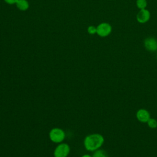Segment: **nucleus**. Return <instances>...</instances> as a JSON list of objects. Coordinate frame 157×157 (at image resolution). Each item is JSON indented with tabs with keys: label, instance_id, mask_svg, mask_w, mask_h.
I'll use <instances>...</instances> for the list:
<instances>
[{
	"label": "nucleus",
	"instance_id": "f257e3e1",
	"mask_svg": "<svg viewBox=\"0 0 157 157\" xmlns=\"http://www.w3.org/2000/svg\"><path fill=\"white\" fill-rule=\"evenodd\" d=\"M104 143V137L99 133H93L87 135L83 140V146L88 151L93 152L101 148Z\"/></svg>",
	"mask_w": 157,
	"mask_h": 157
},
{
	"label": "nucleus",
	"instance_id": "f03ea898",
	"mask_svg": "<svg viewBox=\"0 0 157 157\" xmlns=\"http://www.w3.org/2000/svg\"><path fill=\"white\" fill-rule=\"evenodd\" d=\"M50 140L55 144H60L63 142L66 138L65 131L60 128H52L48 134Z\"/></svg>",
	"mask_w": 157,
	"mask_h": 157
},
{
	"label": "nucleus",
	"instance_id": "7ed1b4c3",
	"mask_svg": "<svg viewBox=\"0 0 157 157\" xmlns=\"http://www.w3.org/2000/svg\"><path fill=\"white\" fill-rule=\"evenodd\" d=\"M71 151V147L67 143L58 144L53 151L54 157H67Z\"/></svg>",
	"mask_w": 157,
	"mask_h": 157
},
{
	"label": "nucleus",
	"instance_id": "20e7f679",
	"mask_svg": "<svg viewBox=\"0 0 157 157\" xmlns=\"http://www.w3.org/2000/svg\"><path fill=\"white\" fill-rule=\"evenodd\" d=\"M96 34L101 37H105L109 36L112 31V26L109 23L106 22H102L99 23L96 26Z\"/></svg>",
	"mask_w": 157,
	"mask_h": 157
},
{
	"label": "nucleus",
	"instance_id": "39448f33",
	"mask_svg": "<svg viewBox=\"0 0 157 157\" xmlns=\"http://www.w3.org/2000/svg\"><path fill=\"white\" fill-rule=\"evenodd\" d=\"M136 117L137 120L143 123H147L148 120L151 118L150 113L148 110L145 109H139L136 113Z\"/></svg>",
	"mask_w": 157,
	"mask_h": 157
},
{
	"label": "nucleus",
	"instance_id": "423d86ee",
	"mask_svg": "<svg viewBox=\"0 0 157 157\" xmlns=\"http://www.w3.org/2000/svg\"><path fill=\"white\" fill-rule=\"evenodd\" d=\"M150 18V12L147 9H140L136 15V20L139 23H145Z\"/></svg>",
	"mask_w": 157,
	"mask_h": 157
},
{
	"label": "nucleus",
	"instance_id": "0eeeda50",
	"mask_svg": "<svg viewBox=\"0 0 157 157\" xmlns=\"http://www.w3.org/2000/svg\"><path fill=\"white\" fill-rule=\"evenodd\" d=\"M144 47L145 49L149 52H156L157 51V40L153 37H149L144 40Z\"/></svg>",
	"mask_w": 157,
	"mask_h": 157
},
{
	"label": "nucleus",
	"instance_id": "6e6552de",
	"mask_svg": "<svg viewBox=\"0 0 157 157\" xmlns=\"http://www.w3.org/2000/svg\"><path fill=\"white\" fill-rule=\"evenodd\" d=\"M15 4L17 7L21 11H26L29 7V2L27 0H18Z\"/></svg>",
	"mask_w": 157,
	"mask_h": 157
},
{
	"label": "nucleus",
	"instance_id": "1a4fd4ad",
	"mask_svg": "<svg viewBox=\"0 0 157 157\" xmlns=\"http://www.w3.org/2000/svg\"><path fill=\"white\" fill-rule=\"evenodd\" d=\"M92 156L93 157H109V155L104 150L99 148L93 151Z\"/></svg>",
	"mask_w": 157,
	"mask_h": 157
},
{
	"label": "nucleus",
	"instance_id": "9d476101",
	"mask_svg": "<svg viewBox=\"0 0 157 157\" xmlns=\"http://www.w3.org/2000/svg\"><path fill=\"white\" fill-rule=\"evenodd\" d=\"M136 4L139 9H144L147 6V0H136Z\"/></svg>",
	"mask_w": 157,
	"mask_h": 157
},
{
	"label": "nucleus",
	"instance_id": "9b49d317",
	"mask_svg": "<svg viewBox=\"0 0 157 157\" xmlns=\"http://www.w3.org/2000/svg\"><path fill=\"white\" fill-rule=\"evenodd\" d=\"M147 124L151 129H155L157 128V120L155 118H150L147 122Z\"/></svg>",
	"mask_w": 157,
	"mask_h": 157
},
{
	"label": "nucleus",
	"instance_id": "f8f14e48",
	"mask_svg": "<svg viewBox=\"0 0 157 157\" xmlns=\"http://www.w3.org/2000/svg\"><path fill=\"white\" fill-rule=\"evenodd\" d=\"M87 32L90 35H93V34H96V32H97L96 27L93 25L89 26L87 28Z\"/></svg>",
	"mask_w": 157,
	"mask_h": 157
},
{
	"label": "nucleus",
	"instance_id": "ddd939ff",
	"mask_svg": "<svg viewBox=\"0 0 157 157\" xmlns=\"http://www.w3.org/2000/svg\"><path fill=\"white\" fill-rule=\"evenodd\" d=\"M7 4H15L18 0H4Z\"/></svg>",
	"mask_w": 157,
	"mask_h": 157
},
{
	"label": "nucleus",
	"instance_id": "4468645a",
	"mask_svg": "<svg viewBox=\"0 0 157 157\" xmlns=\"http://www.w3.org/2000/svg\"><path fill=\"white\" fill-rule=\"evenodd\" d=\"M81 157H93V156H92V155H89V154H84Z\"/></svg>",
	"mask_w": 157,
	"mask_h": 157
},
{
	"label": "nucleus",
	"instance_id": "2eb2a0df",
	"mask_svg": "<svg viewBox=\"0 0 157 157\" xmlns=\"http://www.w3.org/2000/svg\"><path fill=\"white\" fill-rule=\"evenodd\" d=\"M156 59H157V53H156Z\"/></svg>",
	"mask_w": 157,
	"mask_h": 157
},
{
	"label": "nucleus",
	"instance_id": "dca6fc26",
	"mask_svg": "<svg viewBox=\"0 0 157 157\" xmlns=\"http://www.w3.org/2000/svg\"></svg>",
	"mask_w": 157,
	"mask_h": 157
}]
</instances>
